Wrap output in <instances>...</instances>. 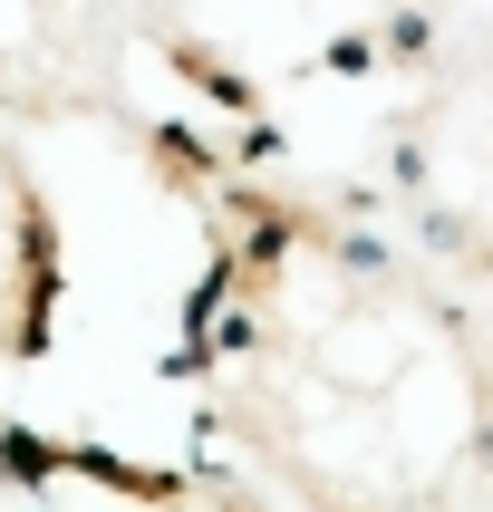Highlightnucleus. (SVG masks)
Masks as SVG:
<instances>
[{
  "mask_svg": "<svg viewBox=\"0 0 493 512\" xmlns=\"http://www.w3.org/2000/svg\"><path fill=\"white\" fill-rule=\"evenodd\" d=\"M49 290H58L49 203L29 194V174L0 155V358L39 348V329H49Z\"/></svg>",
  "mask_w": 493,
  "mask_h": 512,
  "instance_id": "nucleus-2",
  "label": "nucleus"
},
{
  "mask_svg": "<svg viewBox=\"0 0 493 512\" xmlns=\"http://www.w3.org/2000/svg\"><path fill=\"white\" fill-rule=\"evenodd\" d=\"M261 377L281 397V445L339 493H426L493 445L484 377L464 368L455 329L377 281L358 252L319 232H271L242 252ZM261 397V406H271Z\"/></svg>",
  "mask_w": 493,
  "mask_h": 512,
  "instance_id": "nucleus-1",
  "label": "nucleus"
}]
</instances>
